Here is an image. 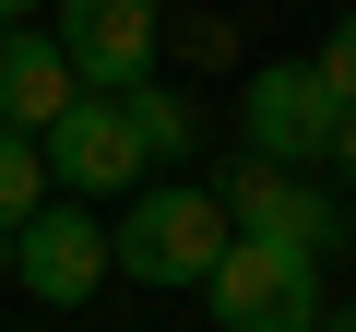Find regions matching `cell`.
Wrapping results in <instances>:
<instances>
[{"mask_svg":"<svg viewBox=\"0 0 356 332\" xmlns=\"http://www.w3.org/2000/svg\"><path fill=\"white\" fill-rule=\"evenodd\" d=\"M226 238H238V226H226L214 179H143V190H119L107 273H131V285H202Z\"/></svg>","mask_w":356,"mask_h":332,"instance_id":"6da1fadb","label":"cell"},{"mask_svg":"<svg viewBox=\"0 0 356 332\" xmlns=\"http://www.w3.org/2000/svg\"><path fill=\"white\" fill-rule=\"evenodd\" d=\"M202 297H214L226 332H321V261L285 249V238H250V226L214 249Z\"/></svg>","mask_w":356,"mask_h":332,"instance_id":"7a4b0ae2","label":"cell"},{"mask_svg":"<svg viewBox=\"0 0 356 332\" xmlns=\"http://www.w3.org/2000/svg\"><path fill=\"white\" fill-rule=\"evenodd\" d=\"M0 261H13V285L36 308H95V285H107V214L83 190L72 202H36L13 238H0Z\"/></svg>","mask_w":356,"mask_h":332,"instance_id":"3957f363","label":"cell"},{"mask_svg":"<svg viewBox=\"0 0 356 332\" xmlns=\"http://www.w3.org/2000/svg\"><path fill=\"white\" fill-rule=\"evenodd\" d=\"M36 142H48V179L83 190V202H119V190L154 179V154H143V131H131V95H95V83H83Z\"/></svg>","mask_w":356,"mask_h":332,"instance_id":"277c9868","label":"cell"},{"mask_svg":"<svg viewBox=\"0 0 356 332\" xmlns=\"http://www.w3.org/2000/svg\"><path fill=\"white\" fill-rule=\"evenodd\" d=\"M332 83H321V60H261L250 83H238V142L250 154H273V166H321L332 154Z\"/></svg>","mask_w":356,"mask_h":332,"instance_id":"5b68a950","label":"cell"},{"mask_svg":"<svg viewBox=\"0 0 356 332\" xmlns=\"http://www.w3.org/2000/svg\"><path fill=\"white\" fill-rule=\"evenodd\" d=\"M48 36H60L72 83L119 95V83H143V72H154V48H166V0H60Z\"/></svg>","mask_w":356,"mask_h":332,"instance_id":"8992f818","label":"cell"},{"mask_svg":"<svg viewBox=\"0 0 356 332\" xmlns=\"http://www.w3.org/2000/svg\"><path fill=\"white\" fill-rule=\"evenodd\" d=\"M214 202H226V226H250V238H285V249H309V261L344 238V214L309 190V166H273V154H250V142H238V166L214 179Z\"/></svg>","mask_w":356,"mask_h":332,"instance_id":"52a82bcc","label":"cell"},{"mask_svg":"<svg viewBox=\"0 0 356 332\" xmlns=\"http://www.w3.org/2000/svg\"><path fill=\"white\" fill-rule=\"evenodd\" d=\"M72 95L83 83H72V60H60L48 24H0V119H13V131H48Z\"/></svg>","mask_w":356,"mask_h":332,"instance_id":"ba28073f","label":"cell"},{"mask_svg":"<svg viewBox=\"0 0 356 332\" xmlns=\"http://www.w3.org/2000/svg\"><path fill=\"white\" fill-rule=\"evenodd\" d=\"M119 95H131V131H143V154H154V166H178V154L202 142V107L178 95V83H154V72H143V83H119Z\"/></svg>","mask_w":356,"mask_h":332,"instance_id":"9c48e42d","label":"cell"},{"mask_svg":"<svg viewBox=\"0 0 356 332\" xmlns=\"http://www.w3.org/2000/svg\"><path fill=\"white\" fill-rule=\"evenodd\" d=\"M48 190H60V179H48V142L0 119V238H13V226H24L36 202H48Z\"/></svg>","mask_w":356,"mask_h":332,"instance_id":"30bf717a","label":"cell"},{"mask_svg":"<svg viewBox=\"0 0 356 332\" xmlns=\"http://www.w3.org/2000/svg\"><path fill=\"white\" fill-rule=\"evenodd\" d=\"M166 13H178V0H166ZM166 48H178V60H202V72H226V60H238V13H178Z\"/></svg>","mask_w":356,"mask_h":332,"instance_id":"8fae6325","label":"cell"},{"mask_svg":"<svg viewBox=\"0 0 356 332\" xmlns=\"http://www.w3.org/2000/svg\"><path fill=\"white\" fill-rule=\"evenodd\" d=\"M321 83H332V107H356V13L321 36Z\"/></svg>","mask_w":356,"mask_h":332,"instance_id":"7c38bea8","label":"cell"},{"mask_svg":"<svg viewBox=\"0 0 356 332\" xmlns=\"http://www.w3.org/2000/svg\"><path fill=\"white\" fill-rule=\"evenodd\" d=\"M332 166H344V179H356V107L332 119Z\"/></svg>","mask_w":356,"mask_h":332,"instance_id":"4fadbf2b","label":"cell"},{"mask_svg":"<svg viewBox=\"0 0 356 332\" xmlns=\"http://www.w3.org/2000/svg\"><path fill=\"white\" fill-rule=\"evenodd\" d=\"M36 13H48V0H0V24H36Z\"/></svg>","mask_w":356,"mask_h":332,"instance_id":"5bb4252c","label":"cell"},{"mask_svg":"<svg viewBox=\"0 0 356 332\" xmlns=\"http://www.w3.org/2000/svg\"><path fill=\"white\" fill-rule=\"evenodd\" d=\"M321 332H356V308H321Z\"/></svg>","mask_w":356,"mask_h":332,"instance_id":"9a60e30c","label":"cell"},{"mask_svg":"<svg viewBox=\"0 0 356 332\" xmlns=\"http://www.w3.org/2000/svg\"><path fill=\"white\" fill-rule=\"evenodd\" d=\"M344 226H356V214H344Z\"/></svg>","mask_w":356,"mask_h":332,"instance_id":"2e32d148","label":"cell"}]
</instances>
